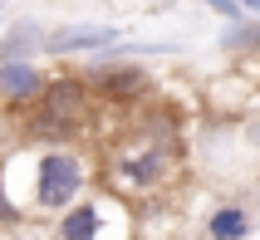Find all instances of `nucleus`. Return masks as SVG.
I'll return each instance as SVG.
<instances>
[{
  "instance_id": "nucleus-1",
  "label": "nucleus",
  "mask_w": 260,
  "mask_h": 240,
  "mask_svg": "<svg viewBox=\"0 0 260 240\" xmlns=\"http://www.w3.org/2000/svg\"><path fill=\"white\" fill-rule=\"evenodd\" d=\"M25 167L29 182L20 186L25 201L15 196L25 206V216H64L88 191H99V167L79 147H25Z\"/></svg>"
},
{
  "instance_id": "nucleus-2",
  "label": "nucleus",
  "mask_w": 260,
  "mask_h": 240,
  "mask_svg": "<svg viewBox=\"0 0 260 240\" xmlns=\"http://www.w3.org/2000/svg\"><path fill=\"white\" fill-rule=\"evenodd\" d=\"M177 162H182V147L138 138L128 127V138H118L113 147L103 152L99 191L118 196L123 206H128V201H147V196H157V191H167V182L177 177Z\"/></svg>"
},
{
  "instance_id": "nucleus-3",
  "label": "nucleus",
  "mask_w": 260,
  "mask_h": 240,
  "mask_svg": "<svg viewBox=\"0 0 260 240\" xmlns=\"http://www.w3.org/2000/svg\"><path fill=\"white\" fill-rule=\"evenodd\" d=\"M93 113H99V103L88 93L84 74H49L44 93L25 113V138L29 147H84Z\"/></svg>"
},
{
  "instance_id": "nucleus-4",
  "label": "nucleus",
  "mask_w": 260,
  "mask_h": 240,
  "mask_svg": "<svg viewBox=\"0 0 260 240\" xmlns=\"http://www.w3.org/2000/svg\"><path fill=\"white\" fill-rule=\"evenodd\" d=\"M84 84L93 93V103H103V108H143L157 93L152 69L133 64V59H88Z\"/></svg>"
},
{
  "instance_id": "nucleus-5",
  "label": "nucleus",
  "mask_w": 260,
  "mask_h": 240,
  "mask_svg": "<svg viewBox=\"0 0 260 240\" xmlns=\"http://www.w3.org/2000/svg\"><path fill=\"white\" fill-rule=\"evenodd\" d=\"M108 230H133V211L108 191H88L79 206L54 216V235L49 240H103Z\"/></svg>"
},
{
  "instance_id": "nucleus-6",
  "label": "nucleus",
  "mask_w": 260,
  "mask_h": 240,
  "mask_svg": "<svg viewBox=\"0 0 260 240\" xmlns=\"http://www.w3.org/2000/svg\"><path fill=\"white\" fill-rule=\"evenodd\" d=\"M113 44H123L118 25H54V29H44L40 54L44 59H99Z\"/></svg>"
},
{
  "instance_id": "nucleus-7",
  "label": "nucleus",
  "mask_w": 260,
  "mask_h": 240,
  "mask_svg": "<svg viewBox=\"0 0 260 240\" xmlns=\"http://www.w3.org/2000/svg\"><path fill=\"white\" fill-rule=\"evenodd\" d=\"M44 84H49V69H40V64H0V103L10 113H29Z\"/></svg>"
},
{
  "instance_id": "nucleus-8",
  "label": "nucleus",
  "mask_w": 260,
  "mask_h": 240,
  "mask_svg": "<svg viewBox=\"0 0 260 240\" xmlns=\"http://www.w3.org/2000/svg\"><path fill=\"white\" fill-rule=\"evenodd\" d=\"M202 235L206 240H250L255 235V211H250L246 201H221V206L206 211Z\"/></svg>"
},
{
  "instance_id": "nucleus-9",
  "label": "nucleus",
  "mask_w": 260,
  "mask_h": 240,
  "mask_svg": "<svg viewBox=\"0 0 260 240\" xmlns=\"http://www.w3.org/2000/svg\"><path fill=\"white\" fill-rule=\"evenodd\" d=\"M40 40H44V25L29 15L5 25L0 29V64H40Z\"/></svg>"
},
{
  "instance_id": "nucleus-10",
  "label": "nucleus",
  "mask_w": 260,
  "mask_h": 240,
  "mask_svg": "<svg viewBox=\"0 0 260 240\" xmlns=\"http://www.w3.org/2000/svg\"><path fill=\"white\" fill-rule=\"evenodd\" d=\"M221 49L226 54H260V20H241L221 35Z\"/></svg>"
},
{
  "instance_id": "nucleus-11",
  "label": "nucleus",
  "mask_w": 260,
  "mask_h": 240,
  "mask_svg": "<svg viewBox=\"0 0 260 240\" xmlns=\"http://www.w3.org/2000/svg\"><path fill=\"white\" fill-rule=\"evenodd\" d=\"M20 226H29V216H25V206L5 191V182H0V230H20Z\"/></svg>"
},
{
  "instance_id": "nucleus-12",
  "label": "nucleus",
  "mask_w": 260,
  "mask_h": 240,
  "mask_svg": "<svg viewBox=\"0 0 260 240\" xmlns=\"http://www.w3.org/2000/svg\"><path fill=\"white\" fill-rule=\"evenodd\" d=\"M197 5H206V10H211V15H221V20H231V25H241V20H246V15L236 10L231 0H197Z\"/></svg>"
},
{
  "instance_id": "nucleus-13",
  "label": "nucleus",
  "mask_w": 260,
  "mask_h": 240,
  "mask_svg": "<svg viewBox=\"0 0 260 240\" xmlns=\"http://www.w3.org/2000/svg\"><path fill=\"white\" fill-rule=\"evenodd\" d=\"M0 240H49V235H35V230H25V226H20V230H5Z\"/></svg>"
},
{
  "instance_id": "nucleus-14",
  "label": "nucleus",
  "mask_w": 260,
  "mask_h": 240,
  "mask_svg": "<svg viewBox=\"0 0 260 240\" xmlns=\"http://www.w3.org/2000/svg\"><path fill=\"white\" fill-rule=\"evenodd\" d=\"M231 5H236L241 15H260V0H231Z\"/></svg>"
},
{
  "instance_id": "nucleus-15",
  "label": "nucleus",
  "mask_w": 260,
  "mask_h": 240,
  "mask_svg": "<svg viewBox=\"0 0 260 240\" xmlns=\"http://www.w3.org/2000/svg\"><path fill=\"white\" fill-rule=\"evenodd\" d=\"M0 25H5V5H0Z\"/></svg>"
}]
</instances>
